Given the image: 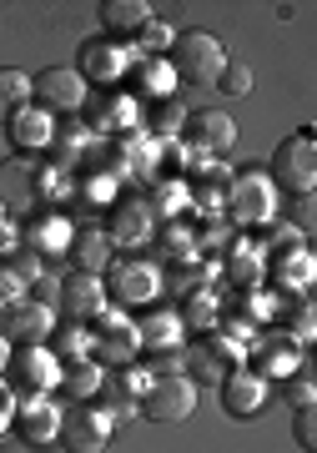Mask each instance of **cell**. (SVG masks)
I'll return each mask as SVG.
<instances>
[{"mask_svg":"<svg viewBox=\"0 0 317 453\" xmlns=\"http://www.w3.org/2000/svg\"><path fill=\"white\" fill-rule=\"evenodd\" d=\"M298 242H302V232L292 222H272V247H277V252H282V247H292V252H298Z\"/></svg>","mask_w":317,"mask_h":453,"instance_id":"836d02e7","label":"cell"},{"mask_svg":"<svg viewBox=\"0 0 317 453\" xmlns=\"http://www.w3.org/2000/svg\"><path fill=\"white\" fill-rule=\"evenodd\" d=\"M131 65H136V50H131V41H112V35H96V41H86L76 56V76L91 91H101V86H116L131 76Z\"/></svg>","mask_w":317,"mask_h":453,"instance_id":"277c9868","label":"cell"},{"mask_svg":"<svg viewBox=\"0 0 317 453\" xmlns=\"http://www.w3.org/2000/svg\"><path fill=\"white\" fill-rule=\"evenodd\" d=\"M232 61L227 46L212 31H176L172 50H166V65L176 71V86H212L222 76V65Z\"/></svg>","mask_w":317,"mask_h":453,"instance_id":"6da1fadb","label":"cell"},{"mask_svg":"<svg viewBox=\"0 0 317 453\" xmlns=\"http://www.w3.org/2000/svg\"><path fill=\"white\" fill-rule=\"evenodd\" d=\"M66 257H76V273H96V277H101L106 267H112V242H106L101 232H76Z\"/></svg>","mask_w":317,"mask_h":453,"instance_id":"cb8c5ba5","label":"cell"},{"mask_svg":"<svg viewBox=\"0 0 317 453\" xmlns=\"http://www.w3.org/2000/svg\"><path fill=\"white\" fill-rule=\"evenodd\" d=\"M11 434L20 443H31V449H46L61 438V408L50 403L46 393H31V398H20L16 403V418H11Z\"/></svg>","mask_w":317,"mask_h":453,"instance_id":"4fadbf2b","label":"cell"},{"mask_svg":"<svg viewBox=\"0 0 317 453\" xmlns=\"http://www.w3.org/2000/svg\"><path fill=\"white\" fill-rule=\"evenodd\" d=\"M96 16H101V31L112 35V41H136V31H142L157 11H151L146 0H101Z\"/></svg>","mask_w":317,"mask_h":453,"instance_id":"e0dca14e","label":"cell"},{"mask_svg":"<svg viewBox=\"0 0 317 453\" xmlns=\"http://www.w3.org/2000/svg\"><path fill=\"white\" fill-rule=\"evenodd\" d=\"M127 81L136 86L146 101H176V71L166 61H142V56H136Z\"/></svg>","mask_w":317,"mask_h":453,"instance_id":"44dd1931","label":"cell"},{"mask_svg":"<svg viewBox=\"0 0 317 453\" xmlns=\"http://www.w3.org/2000/svg\"><path fill=\"white\" fill-rule=\"evenodd\" d=\"M292 438H298L302 453L317 449V418H313V408H292Z\"/></svg>","mask_w":317,"mask_h":453,"instance_id":"f546056e","label":"cell"},{"mask_svg":"<svg viewBox=\"0 0 317 453\" xmlns=\"http://www.w3.org/2000/svg\"><path fill=\"white\" fill-rule=\"evenodd\" d=\"M20 106H31V76L16 71V65H0V127H5Z\"/></svg>","mask_w":317,"mask_h":453,"instance_id":"d4e9b609","label":"cell"},{"mask_svg":"<svg viewBox=\"0 0 317 453\" xmlns=\"http://www.w3.org/2000/svg\"><path fill=\"white\" fill-rule=\"evenodd\" d=\"M182 333H187L182 312H161V308H151L142 323H136V342H142L146 353H157V348H182Z\"/></svg>","mask_w":317,"mask_h":453,"instance_id":"d6986e66","label":"cell"},{"mask_svg":"<svg viewBox=\"0 0 317 453\" xmlns=\"http://www.w3.org/2000/svg\"><path fill=\"white\" fill-rule=\"evenodd\" d=\"M106 303L112 308H157V292H161V273L142 257H127V262H112L106 273Z\"/></svg>","mask_w":317,"mask_h":453,"instance_id":"5b68a950","label":"cell"},{"mask_svg":"<svg viewBox=\"0 0 317 453\" xmlns=\"http://www.w3.org/2000/svg\"><path fill=\"white\" fill-rule=\"evenodd\" d=\"M112 428H116V413L101 403H76V408H61V443L66 453H101L112 443Z\"/></svg>","mask_w":317,"mask_h":453,"instance_id":"ba28073f","label":"cell"},{"mask_svg":"<svg viewBox=\"0 0 317 453\" xmlns=\"http://www.w3.org/2000/svg\"><path fill=\"white\" fill-rule=\"evenodd\" d=\"M282 398H287V408H313V398H317L313 372H292V378H282Z\"/></svg>","mask_w":317,"mask_h":453,"instance_id":"f1b7e54d","label":"cell"},{"mask_svg":"<svg viewBox=\"0 0 317 453\" xmlns=\"http://www.w3.org/2000/svg\"><path fill=\"white\" fill-rule=\"evenodd\" d=\"M212 86H217L222 96H247V91H252V65L247 61H227L222 76H217Z\"/></svg>","mask_w":317,"mask_h":453,"instance_id":"83f0119b","label":"cell"},{"mask_svg":"<svg viewBox=\"0 0 317 453\" xmlns=\"http://www.w3.org/2000/svg\"><path fill=\"white\" fill-rule=\"evenodd\" d=\"M247 368H252L257 378H267V383H272V378L282 383V378L302 372V368H298V348H292L287 338H267V342H262V348L252 353V363H247Z\"/></svg>","mask_w":317,"mask_h":453,"instance_id":"ffe728a7","label":"cell"},{"mask_svg":"<svg viewBox=\"0 0 317 453\" xmlns=\"http://www.w3.org/2000/svg\"><path fill=\"white\" fill-rule=\"evenodd\" d=\"M5 136L16 146V157H35V151H50L56 146V116L41 111V106H20L11 121H5Z\"/></svg>","mask_w":317,"mask_h":453,"instance_id":"9a60e30c","label":"cell"},{"mask_svg":"<svg viewBox=\"0 0 317 453\" xmlns=\"http://www.w3.org/2000/svg\"><path fill=\"white\" fill-rule=\"evenodd\" d=\"M50 333H56V312L41 297H20V303H11V308L0 312V338L11 342V348L50 342Z\"/></svg>","mask_w":317,"mask_h":453,"instance_id":"7c38bea8","label":"cell"},{"mask_svg":"<svg viewBox=\"0 0 317 453\" xmlns=\"http://www.w3.org/2000/svg\"><path fill=\"white\" fill-rule=\"evenodd\" d=\"M71 237H76V222L66 211H50V207H35L26 222H20V247L35 252V257H66L71 252Z\"/></svg>","mask_w":317,"mask_h":453,"instance_id":"30bf717a","label":"cell"},{"mask_svg":"<svg viewBox=\"0 0 317 453\" xmlns=\"http://www.w3.org/2000/svg\"><path fill=\"white\" fill-rule=\"evenodd\" d=\"M101 237L112 242V252L116 247H127V252L142 247L146 237H151V207H142V202H116L106 226H101Z\"/></svg>","mask_w":317,"mask_h":453,"instance_id":"2e32d148","label":"cell"},{"mask_svg":"<svg viewBox=\"0 0 317 453\" xmlns=\"http://www.w3.org/2000/svg\"><path fill=\"white\" fill-rule=\"evenodd\" d=\"M5 383H11L20 398L61 388V357L50 353L46 342H31V348H11V363H5Z\"/></svg>","mask_w":317,"mask_h":453,"instance_id":"52a82bcc","label":"cell"},{"mask_svg":"<svg viewBox=\"0 0 317 453\" xmlns=\"http://www.w3.org/2000/svg\"><path fill=\"white\" fill-rule=\"evenodd\" d=\"M16 403H20V393L0 378V434H11V418H16Z\"/></svg>","mask_w":317,"mask_h":453,"instance_id":"d6a6232c","label":"cell"},{"mask_svg":"<svg viewBox=\"0 0 317 453\" xmlns=\"http://www.w3.org/2000/svg\"><path fill=\"white\" fill-rule=\"evenodd\" d=\"M217 398H222V413H227V418L247 423V418H257V413L267 408L272 383H267V378H257L247 363H237V368L222 372V388H217Z\"/></svg>","mask_w":317,"mask_h":453,"instance_id":"8fae6325","label":"cell"},{"mask_svg":"<svg viewBox=\"0 0 317 453\" xmlns=\"http://www.w3.org/2000/svg\"><path fill=\"white\" fill-rule=\"evenodd\" d=\"M187 136H191V146L222 157V151L237 146V121H232L227 111H197V116H187Z\"/></svg>","mask_w":317,"mask_h":453,"instance_id":"ac0fdd59","label":"cell"},{"mask_svg":"<svg viewBox=\"0 0 317 453\" xmlns=\"http://www.w3.org/2000/svg\"><path fill=\"white\" fill-rule=\"evenodd\" d=\"M313 273H317V262L307 247H298V252H277V262H272V282L287 292H307L313 288Z\"/></svg>","mask_w":317,"mask_h":453,"instance_id":"603a6c76","label":"cell"},{"mask_svg":"<svg viewBox=\"0 0 317 453\" xmlns=\"http://www.w3.org/2000/svg\"><path fill=\"white\" fill-rule=\"evenodd\" d=\"M292 338H298V342H313V303H302V308L292 312Z\"/></svg>","mask_w":317,"mask_h":453,"instance_id":"e575fe53","label":"cell"},{"mask_svg":"<svg viewBox=\"0 0 317 453\" xmlns=\"http://www.w3.org/2000/svg\"><path fill=\"white\" fill-rule=\"evenodd\" d=\"M101 383H106V368L96 357H81V363H66L61 368V388L76 398V403H96L101 398Z\"/></svg>","mask_w":317,"mask_h":453,"instance_id":"7402d4cb","label":"cell"},{"mask_svg":"<svg viewBox=\"0 0 317 453\" xmlns=\"http://www.w3.org/2000/svg\"><path fill=\"white\" fill-rule=\"evenodd\" d=\"M0 222H5V202H0Z\"/></svg>","mask_w":317,"mask_h":453,"instance_id":"8d00e7d4","label":"cell"},{"mask_svg":"<svg viewBox=\"0 0 317 453\" xmlns=\"http://www.w3.org/2000/svg\"><path fill=\"white\" fill-rule=\"evenodd\" d=\"M142 413L151 423H187L197 413V383L187 372H161L151 378V388L142 393Z\"/></svg>","mask_w":317,"mask_h":453,"instance_id":"9c48e42d","label":"cell"},{"mask_svg":"<svg viewBox=\"0 0 317 453\" xmlns=\"http://www.w3.org/2000/svg\"><path fill=\"white\" fill-rule=\"evenodd\" d=\"M187 127V111L176 101H157V131H182Z\"/></svg>","mask_w":317,"mask_h":453,"instance_id":"4dcf8cb0","label":"cell"},{"mask_svg":"<svg viewBox=\"0 0 317 453\" xmlns=\"http://www.w3.org/2000/svg\"><path fill=\"white\" fill-rule=\"evenodd\" d=\"M50 353L61 357V368L66 363H81V357H91V333H86V323H56V333H50V342H46Z\"/></svg>","mask_w":317,"mask_h":453,"instance_id":"484cf974","label":"cell"},{"mask_svg":"<svg viewBox=\"0 0 317 453\" xmlns=\"http://www.w3.org/2000/svg\"><path fill=\"white\" fill-rule=\"evenodd\" d=\"M267 177L277 192L287 196H307L317 187V142H313V127H298L287 131L282 142H277V151H272L267 162Z\"/></svg>","mask_w":317,"mask_h":453,"instance_id":"7a4b0ae2","label":"cell"},{"mask_svg":"<svg viewBox=\"0 0 317 453\" xmlns=\"http://www.w3.org/2000/svg\"><path fill=\"white\" fill-rule=\"evenodd\" d=\"M0 267H5V277H16L20 288L31 292L35 282H41V267H46V262L35 257V252H26V247H16L11 257H0Z\"/></svg>","mask_w":317,"mask_h":453,"instance_id":"4316f807","label":"cell"},{"mask_svg":"<svg viewBox=\"0 0 317 453\" xmlns=\"http://www.w3.org/2000/svg\"><path fill=\"white\" fill-rule=\"evenodd\" d=\"M56 297H61V312L71 318V323H96L101 312H112V303H106V282L96 273H71L56 288Z\"/></svg>","mask_w":317,"mask_h":453,"instance_id":"5bb4252c","label":"cell"},{"mask_svg":"<svg viewBox=\"0 0 317 453\" xmlns=\"http://www.w3.org/2000/svg\"><path fill=\"white\" fill-rule=\"evenodd\" d=\"M5 363H11V342L0 338V378H5Z\"/></svg>","mask_w":317,"mask_h":453,"instance_id":"d590c367","label":"cell"},{"mask_svg":"<svg viewBox=\"0 0 317 453\" xmlns=\"http://www.w3.org/2000/svg\"><path fill=\"white\" fill-rule=\"evenodd\" d=\"M31 101L50 116H76L91 101V86L76 76V65H46L31 76Z\"/></svg>","mask_w":317,"mask_h":453,"instance_id":"8992f818","label":"cell"},{"mask_svg":"<svg viewBox=\"0 0 317 453\" xmlns=\"http://www.w3.org/2000/svg\"><path fill=\"white\" fill-rule=\"evenodd\" d=\"M277 207H282V192L272 187L267 172L247 166L242 177L227 181V211H232L237 222H247V226H272V222H277Z\"/></svg>","mask_w":317,"mask_h":453,"instance_id":"3957f363","label":"cell"},{"mask_svg":"<svg viewBox=\"0 0 317 453\" xmlns=\"http://www.w3.org/2000/svg\"><path fill=\"white\" fill-rule=\"evenodd\" d=\"M287 211H292V222H298V232H313V192L307 196H287Z\"/></svg>","mask_w":317,"mask_h":453,"instance_id":"1f68e13d","label":"cell"}]
</instances>
